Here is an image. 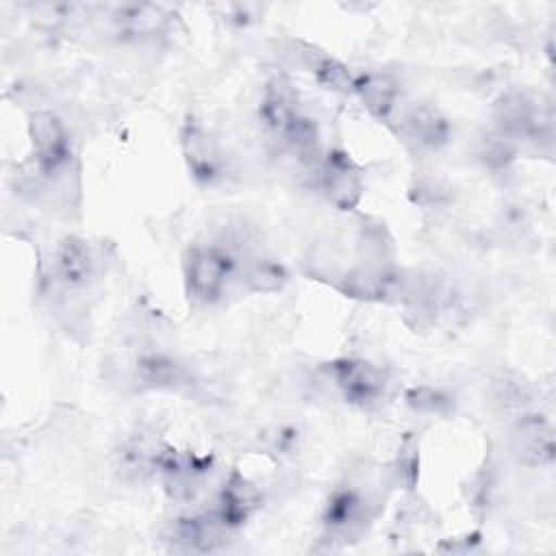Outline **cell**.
Masks as SVG:
<instances>
[{
    "label": "cell",
    "instance_id": "cell-7",
    "mask_svg": "<svg viewBox=\"0 0 556 556\" xmlns=\"http://www.w3.org/2000/svg\"><path fill=\"white\" fill-rule=\"evenodd\" d=\"M180 146H182L187 167L195 180L213 182L219 176V167H222L219 152L200 124L187 122L182 126Z\"/></svg>",
    "mask_w": 556,
    "mask_h": 556
},
{
    "label": "cell",
    "instance_id": "cell-22",
    "mask_svg": "<svg viewBox=\"0 0 556 556\" xmlns=\"http://www.w3.org/2000/svg\"><path fill=\"white\" fill-rule=\"evenodd\" d=\"M408 404L421 413H441L447 406V397L434 389L419 387L406 395Z\"/></svg>",
    "mask_w": 556,
    "mask_h": 556
},
{
    "label": "cell",
    "instance_id": "cell-4",
    "mask_svg": "<svg viewBox=\"0 0 556 556\" xmlns=\"http://www.w3.org/2000/svg\"><path fill=\"white\" fill-rule=\"evenodd\" d=\"M339 289L350 298L367 302H382L389 298L406 300L410 280L384 265H361L341 278Z\"/></svg>",
    "mask_w": 556,
    "mask_h": 556
},
{
    "label": "cell",
    "instance_id": "cell-5",
    "mask_svg": "<svg viewBox=\"0 0 556 556\" xmlns=\"http://www.w3.org/2000/svg\"><path fill=\"white\" fill-rule=\"evenodd\" d=\"M28 135L41 172L56 174L70 156L67 132L61 119L50 111H35L28 119Z\"/></svg>",
    "mask_w": 556,
    "mask_h": 556
},
{
    "label": "cell",
    "instance_id": "cell-15",
    "mask_svg": "<svg viewBox=\"0 0 556 556\" xmlns=\"http://www.w3.org/2000/svg\"><path fill=\"white\" fill-rule=\"evenodd\" d=\"M137 378L143 387L178 391L189 384V371L185 365L165 354H148L137 363Z\"/></svg>",
    "mask_w": 556,
    "mask_h": 556
},
{
    "label": "cell",
    "instance_id": "cell-9",
    "mask_svg": "<svg viewBox=\"0 0 556 556\" xmlns=\"http://www.w3.org/2000/svg\"><path fill=\"white\" fill-rule=\"evenodd\" d=\"M515 452L526 465H549L554 458V434L549 424L536 415L523 417L515 430Z\"/></svg>",
    "mask_w": 556,
    "mask_h": 556
},
{
    "label": "cell",
    "instance_id": "cell-12",
    "mask_svg": "<svg viewBox=\"0 0 556 556\" xmlns=\"http://www.w3.org/2000/svg\"><path fill=\"white\" fill-rule=\"evenodd\" d=\"M258 504H261L258 489L248 478L232 471L219 493L217 513L228 528H237L254 513Z\"/></svg>",
    "mask_w": 556,
    "mask_h": 556
},
{
    "label": "cell",
    "instance_id": "cell-3",
    "mask_svg": "<svg viewBox=\"0 0 556 556\" xmlns=\"http://www.w3.org/2000/svg\"><path fill=\"white\" fill-rule=\"evenodd\" d=\"M330 371L343 400L354 406L371 408L384 395V376L367 361L341 358L332 363Z\"/></svg>",
    "mask_w": 556,
    "mask_h": 556
},
{
    "label": "cell",
    "instance_id": "cell-2",
    "mask_svg": "<svg viewBox=\"0 0 556 556\" xmlns=\"http://www.w3.org/2000/svg\"><path fill=\"white\" fill-rule=\"evenodd\" d=\"M495 122L500 132L506 137H528L543 139L552 132V117L543 113L526 93L513 91L497 100L495 104Z\"/></svg>",
    "mask_w": 556,
    "mask_h": 556
},
{
    "label": "cell",
    "instance_id": "cell-1",
    "mask_svg": "<svg viewBox=\"0 0 556 556\" xmlns=\"http://www.w3.org/2000/svg\"><path fill=\"white\" fill-rule=\"evenodd\" d=\"M235 271V258L219 245H195L185 261L187 293L200 304L219 300L228 278Z\"/></svg>",
    "mask_w": 556,
    "mask_h": 556
},
{
    "label": "cell",
    "instance_id": "cell-20",
    "mask_svg": "<svg viewBox=\"0 0 556 556\" xmlns=\"http://www.w3.org/2000/svg\"><path fill=\"white\" fill-rule=\"evenodd\" d=\"M119 17L130 30L148 33L163 22V11L152 4H128L119 9Z\"/></svg>",
    "mask_w": 556,
    "mask_h": 556
},
{
    "label": "cell",
    "instance_id": "cell-16",
    "mask_svg": "<svg viewBox=\"0 0 556 556\" xmlns=\"http://www.w3.org/2000/svg\"><path fill=\"white\" fill-rule=\"evenodd\" d=\"M352 91L358 96L363 106L374 117H387L391 113V109H393L395 93H397L395 91V83L389 76L376 74V72H367V74L354 76Z\"/></svg>",
    "mask_w": 556,
    "mask_h": 556
},
{
    "label": "cell",
    "instance_id": "cell-6",
    "mask_svg": "<svg viewBox=\"0 0 556 556\" xmlns=\"http://www.w3.org/2000/svg\"><path fill=\"white\" fill-rule=\"evenodd\" d=\"M321 185L330 202L341 211H350L361 202L363 176L345 152L332 150L321 163Z\"/></svg>",
    "mask_w": 556,
    "mask_h": 556
},
{
    "label": "cell",
    "instance_id": "cell-17",
    "mask_svg": "<svg viewBox=\"0 0 556 556\" xmlns=\"http://www.w3.org/2000/svg\"><path fill=\"white\" fill-rule=\"evenodd\" d=\"M311 72L315 74L317 83L330 91L348 93L354 87V76L350 74V70L332 56H317L311 65Z\"/></svg>",
    "mask_w": 556,
    "mask_h": 556
},
{
    "label": "cell",
    "instance_id": "cell-18",
    "mask_svg": "<svg viewBox=\"0 0 556 556\" xmlns=\"http://www.w3.org/2000/svg\"><path fill=\"white\" fill-rule=\"evenodd\" d=\"M282 141L295 150L300 156H315L319 148V132L311 117L298 113V117L289 124V128L280 135Z\"/></svg>",
    "mask_w": 556,
    "mask_h": 556
},
{
    "label": "cell",
    "instance_id": "cell-13",
    "mask_svg": "<svg viewBox=\"0 0 556 556\" xmlns=\"http://www.w3.org/2000/svg\"><path fill=\"white\" fill-rule=\"evenodd\" d=\"M404 135L419 148H439L450 139L447 119L428 104H415L404 113Z\"/></svg>",
    "mask_w": 556,
    "mask_h": 556
},
{
    "label": "cell",
    "instance_id": "cell-8",
    "mask_svg": "<svg viewBox=\"0 0 556 556\" xmlns=\"http://www.w3.org/2000/svg\"><path fill=\"white\" fill-rule=\"evenodd\" d=\"M295 91L291 83L285 76H271L265 83L263 98H261V119L263 124L276 132L282 135L289 124L298 117V106H295Z\"/></svg>",
    "mask_w": 556,
    "mask_h": 556
},
{
    "label": "cell",
    "instance_id": "cell-19",
    "mask_svg": "<svg viewBox=\"0 0 556 556\" xmlns=\"http://www.w3.org/2000/svg\"><path fill=\"white\" fill-rule=\"evenodd\" d=\"M248 282L254 291L261 293H271L278 291L285 282H287V271L282 269V265L274 263V261H256L250 271H248Z\"/></svg>",
    "mask_w": 556,
    "mask_h": 556
},
{
    "label": "cell",
    "instance_id": "cell-11",
    "mask_svg": "<svg viewBox=\"0 0 556 556\" xmlns=\"http://www.w3.org/2000/svg\"><path fill=\"white\" fill-rule=\"evenodd\" d=\"M54 267L61 282L67 287H83L96 271V258L87 241L78 237H65L56 248Z\"/></svg>",
    "mask_w": 556,
    "mask_h": 556
},
{
    "label": "cell",
    "instance_id": "cell-14",
    "mask_svg": "<svg viewBox=\"0 0 556 556\" xmlns=\"http://www.w3.org/2000/svg\"><path fill=\"white\" fill-rule=\"evenodd\" d=\"M365 521V504L352 489H337L324 508V526L328 532L345 536Z\"/></svg>",
    "mask_w": 556,
    "mask_h": 556
},
{
    "label": "cell",
    "instance_id": "cell-21",
    "mask_svg": "<svg viewBox=\"0 0 556 556\" xmlns=\"http://www.w3.org/2000/svg\"><path fill=\"white\" fill-rule=\"evenodd\" d=\"M480 156H482L486 163H491V165H504V163L510 161V156H513V141H510V137H506L504 132L484 137Z\"/></svg>",
    "mask_w": 556,
    "mask_h": 556
},
{
    "label": "cell",
    "instance_id": "cell-10",
    "mask_svg": "<svg viewBox=\"0 0 556 556\" xmlns=\"http://www.w3.org/2000/svg\"><path fill=\"white\" fill-rule=\"evenodd\" d=\"M226 530H228V526L224 523L219 513L213 510V513H202V515H191V517L178 519L174 534H176V541L185 549L213 552L224 541Z\"/></svg>",
    "mask_w": 556,
    "mask_h": 556
}]
</instances>
